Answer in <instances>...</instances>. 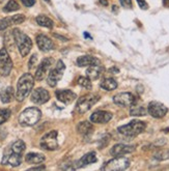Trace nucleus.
<instances>
[{
    "instance_id": "1",
    "label": "nucleus",
    "mask_w": 169,
    "mask_h": 171,
    "mask_svg": "<svg viewBox=\"0 0 169 171\" xmlns=\"http://www.w3.org/2000/svg\"><path fill=\"white\" fill-rule=\"evenodd\" d=\"M34 85V78L32 77L31 74L26 73L21 76L19 79L18 84H17V91L16 98L19 102L24 101L25 98H27L28 94H30L32 87Z\"/></svg>"
},
{
    "instance_id": "2",
    "label": "nucleus",
    "mask_w": 169,
    "mask_h": 171,
    "mask_svg": "<svg viewBox=\"0 0 169 171\" xmlns=\"http://www.w3.org/2000/svg\"><path fill=\"white\" fill-rule=\"evenodd\" d=\"M13 36H14L15 43L18 46L20 54L23 57L27 56L32 48V42L30 40V38L19 29L13 30Z\"/></svg>"
},
{
    "instance_id": "3",
    "label": "nucleus",
    "mask_w": 169,
    "mask_h": 171,
    "mask_svg": "<svg viewBox=\"0 0 169 171\" xmlns=\"http://www.w3.org/2000/svg\"><path fill=\"white\" fill-rule=\"evenodd\" d=\"M42 112L38 108L31 107L25 109L19 116V123L22 127H31L41 119Z\"/></svg>"
},
{
    "instance_id": "4",
    "label": "nucleus",
    "mask_w": 169,
    "mask_h": 171,
    "mask_svg": "<svg viewBox=\"0 0 169 171\" xmlns=\"http://www.w3.org/2000/svg\"><path fill=\"white\" fill-rule=\"evenodd\" d=\"M145 128H146V125H145L144 122H141V120H132L128 125H121L117 130L121 135L123 136L135 137V136L141 134L145 130Z\"/></svg>"
},
{
    "instance_id": "5",
    "label": "nucleus",
    "mask_w": 169,
    "mask_h": 171,
    "mask_svg": "<svg viewBox=\"0 0 169 171\" xmlns=\"http://www.w3.org/2000/svg\"><path fill=\"white\" fill-rule=\"evenodd\" d=\"M100 100V97L97 94H86L81 97L77 102L76 105V111L79 114H84L92 109V107Z\"/></svg>"
},
{
    "instance_id": "6",
    "label": "nucleus",
    "mask_w": 169,
    "mask_h": 171,
    "mask_svg": "<svg viewBox=\"0 0 169 171\" xmlns=\"http://www.w3.org/2000/svg\"><path fill=\"white\" fill-rule=\"evenodd\" d=\"M130 166V160L123 157H115L114 159L108 161L107 163L104 164V166L101 168L102 170L107 171H121L127 169Z\"/></svg>"
},
{
    "instance_id": "7",
    "label": "nucleus",
    "mask_w": 169,
    "mask_h": 171,
    "mask_svg": "<svg viewBox=\"0 0 169 171\" xmlns=\"http://www.w3.org/2000/svg\"><path fill=\"white\" fill-rule=\"evenodd\" d=\"M64 70H66V66H64L63 61H62V60H58L57 64H56V68L53 69L48 75V78H47V83H48V85L51 86V87H55V86L57 85L58 81H59L62 78V76H63Z\"/></svg>"
},
{
    "instance_id": "8",
    "label": "nucleus",
    "mask_w": 169,
    "mask_h": 171,
    "mask_svg": "<svg viewBox=\"0 0 169 171\" xmlns=\"http://www.w3.org/2000/svg\"><path fill=\"white\" fill-rule=\"evenodd\" d=\"M41 147L46 150H55L58 147L57 140V131H50L49 133L45 134L41 139Z\"/></svg>"
},
{
    "instance_id": "9",
    "label": "nucleus",
    "mask_w": 169,
    "mask_h": 171,
    "mask_svg": "<svg viewBox=\"0 0 169 171\" xmlns=\"http://www.w3.org/2000/svg\"><path fill=\"white\" fill-rule=\"evenodd\" d=\"M113 102L120 107H131L137 102V98L131 92H120L113 97Z\"/></svg>"
},
{
    "instance_id": "10",
    "label": "nucleus",
    "mask_w": 169,
    "mask_h": 171,
    "mask_svg": "<svg viewBox=\"0 0 169 171\" xmlns=\"http://www.w3.org/2000/svg\"><path fill=\"white\" fill-rule=\"evenodd\" d=\"M13 69V61L5 48L0 50V74L2 76H8Z\"/></svg>"
},
{
    "instance_id": "11",
    "label": "nucleus",
    "mask_w": 169,
    "mask_h": 171,
    "mask_svg": "<svg viewBox=\"0 0 169 171\" xmlns=\"http://www.w3.org/2000/svg\"><path fill=\"white\" fill-rule=\"evenodd\" d=\"M168 109L164 104L157 101H153L147 106V112L155 118H162L166 115Z\"/></svg>"
},
{
    "instance_id": "12",
    "label": "nucleus",
    "mask_w": 169,
    "mask_h": 171,
    "mask_svg": "<svg viewBox=\"0 0 169 171\" xmlns=\"http://www.w3.org/2000/svg\"><path fill=\"white\" fill-rule=\"evenodd\" d=\"M22 162V153H15L10 149L8 153H6L3 156L2 159V165H10L13 167H17L19 166Z\"/></svg>"
},
{
    "instance_id": "13",
    "label": "nucleus",
    "mask_w": 169,
    "mask_h": 171,
    "mask_svg": "<svg viewBox=\"0 0 169 171\" xmlns=\"http://www.w3.org/2000/svg\"><path fill=\"white\" fill-rule=\"evenodd\" d=\"M53 58H45L41 61V63L38 64V70L35 73V79L38 81H42L45 77H46L47 73H48L49 69L51 68V66L53 64Z\"/></svg>"
},
{
    "instance_id": "14",
    "label": "nucleus",
    "mask_w": 169,
    "mask_h": 171,
    "mask_svg": "<svg viewBox=\"0 0 169 171\" xmlns=\"http://www.w3.org/2000/svg\"><path fill=\"white\" fill-rule=\"evenodd\" d=\"M50 99V94L46 89L40 87L36 88L32 91L31 94V101L36 105H43V104L47 103Z\"/></svg>"
},
{
    "instance_id": "15",
    "label": "nucleus",
    "mask_w": 169,
    "mask_h": 171,
    "mask_svg": "<svg viewBox=\"0 0 169 171\" xmlns=\"http://www.w3.org/2000/svg\"><path fill=\"white\" fill-rule=\"evenodd\" d=\"M55 94L58 101L63 104H71L77 98L75 92L69 89H58L55 91Z\"/></svg>"
},
{
    "instance_id": "16",
    "label": "nucleus",
    "mask_w": 169,
    "mask_h": 171,
    "mask_svg": "<svg viewBox=\"0 0 169 171\" xmlns=\"http://www.w3.org/2000/svg\"><path fill=\"white\" fill-rule=\"evenodd\" d=\"M36 44L41 51L43 52H49L54 49V44L52 40H50L45 34H38L36 36Z\"/></svg>"
},
{
    "instance_id": "17",
    "label": "nucleus",
    "mask_w": 169,
    "mask_h": 171,
    "mask_svg": "<svg viewBox=\"0 0 169 171\" xmlns=\"http://www.w3.org/2000/svg\"><path fill=\"white\" fill-rule=\"evenodd\" d=\"M135 150V145H128V144H116L111 148L110 153L114 157H121L127 153H131Z\"/></svg>"
},
{
    "instance_id": "18",
    "label": "nucleus",
    "mask_w": 169,
    "mask_h": 171,
    "mask_svg": "<svg viewBox=\"0 0 169 171\" xmlns=\"http://www.w3.org/2000/svg\"><path fill=\"white\" fill-rule=\"evenodd\" d=\"M112 118V114L108 111H96L94 113L92 114L90 116V122H94V123H106L108 122H110Z\"/></svg>"
},
{
    "instance_id": "19",
    "label": "nucleus",
    "mask_w": 169,
    "mask_h": 171,
    "mask_svg": "<svg viewBox=\"0 0 169 171\" xmlns=\"http://www.w3.org/2000/svg\"><path fill=\"white\" fill-rule=\"evenodd\" d=\"M77 64L79 66H101V61L97 58L90 55H83L78 57Z\"/></svg>"
},
{
    "instance_id": "20",
    "label": "nucleus",
    "mask_w": 169,
    "mask_h": 171,
    "mask_svg": "<svg viewBox=\"0 0 169 171\" xmlns=\"http://www.w3.org/2000/svg\"><path fill=\"white\" fill-rule=\"evenodd\" d=\"M97 161V158L96 156V153H94V151H92V153H86V155H84L83 157L77 162L76 168L84 167V166H87V165H89V164H92Z\"/></svg>"
},
{
    "instance_id": "21",
    "label": "nucleus",
    "mask_w": 169,
    "mask_h": 171,
    "mask_svg": "<svg viewBox=\"0 0 169 171\" xmlns=\"http://www.w3.org/2000/svg\"><path fill=\"white\" fill-rule=\"evenodd\" d=\"M104 69L101 66H88V69L86 70V76L88 79H90L92 81L97 80L101 77L102 73H103Z\"/></svg>"
},
{
    "instance_id": "22",
    "label": "nucleus",
    "mask_w": 169,
    "mask_h": 171,
    "mask_svg": "<svg viewBox=\"0 0 169 171\" xmlns=\"http://www.w3.org/2000/svg\"><path fill=\"white\" fill-rule=\"evenodd\" d=\"M45 156L42 153H29L26 155L25 160L27 163L29 164H41L45 161Z\"/></svg>"
},
{
    "instance_id": "23",
    "label": "nucleus",
    "mask_w": 169,
    "mask_h": 171,
    "mask_svg": "<svg viewBox=\"0 0 169 171\" xmlns=\"http://www.w3.org/2000/svg\"><path fill=\"white\" fill-rule=\"evenodd\" d=\"M103 89L107 90V91H111V90L116 89L117 87V82L113 79V78H105L101 81V84H100Z\"/></svg>"
},
{
    "instance_id": "24",
    "label": "nucleus",
    "mask_w": 169,
    "mask_h": 171,
    "mask_svg": "<svg viewBox=\"0 0 169 171\" xmlns=\"http://www.w3.org/2000/svg\"><path fill=\"white\" fill-rule=\"evenodd\" d=\"M0 99H1V102L4 104H7V103H10L14 99V89L13 87L8 86L7 88L3 90V91L0 94Z\"/></svg>"
},
{
    "instance_id": "25",
    "label": "nucleus",
    "mask_w": 169,
    "mask_h": 171,
    "mask_svg": "<svg viewBox=\"0 0 169 171\" xmlns=\"http://www.w3.org/2000/svg\"><path fill=\"white\" fill-rule=\"evenodd\" d=\"M36 23H38L40 26H43V27L46 28H52L54 26V22L53 20L49 18L47 16H44V15H41V16H38L35 19Z\"/></svg>"
},
{
    "instance_id": "26",
    "label": "nucleus",
    "mask_w": 169,
    "mask_h": 171,
    "mask_svg": "<svg viewBox=\"0 0 169 171\" xmlns=\"http://www.w3.org/2000/svg\"><path fill=\"white\" fill-rule=\"evenodd\" d=\"M92 130V125L88 122H82L78 123L77 125V131L82 135H87L88 133H90Z\"/></svg>"
},
{
    "instance_id": "27",
    "label": "nucleus",
    "mask_w": 169,
    "mask_h": 171,
    "mask_svg": "<svg viewBox=\"0 0 169 171\" xmlns=\"http://www.w3.org/2000/svg\"><path fill=\"white\" fill-rule=\"evenodd\" d=\"M147 110L142 106H132V109L130 110V114L133 116H144L146 115Z\"/></svg>"
},
{
    "instance_id": "28",
    "label": "nucleus",
    "mask_w": 169,
    "mask_h": 171,
    "mask_svg": "<svg viewBox=\"0 0 169 171\" xmlns=\"http://www.w3.org/2000/svg\"><path fill=\"white\" fill-rule=\"evenodd\" d=\"M20 8L19 3L16 0H10L7 3L5 4V6L3 7V12L5 13H12V12H16Z\"/></svg>"
},
{
    "instance_id": "29",
    "label": "nucleus",
    "mask_w": 169,
    "mask_h": 171,
    "mask_svg": "<svg viewBox=\"0 0 169 171\" xmlns=\"http://www.w3.org/2000/svg\"><path fill=\"white\" fill-rule=\"evenodd\" d=\"M25 148H26V145H25L24 141H22V140H17L15 143H13L12 147H10V149H12L13 151L18 153H23V151L25 150Z\"/></svg>"
},
{
    "instance_id": "30",
    "label": "nucleus",
    "mask_w": 169,
    "mask_h": 171,
    "mask_svg": "<svg viewBox=\"0 0 169 171\" xmlns=\"http://www.w3.org/2000/svg\"><path fill=\"white\" fill-rule=\"evenodd\" d=\"M78 84L82 87H84L85 89H92V80L88 79L87 77H80L78 79Z\"/></svg>"
},
{
    "instance_id": "31",
    "label": "nucleus",
    "mask_w": 169,
    "mask_h": 171,
    "mask_svg": "<svg viewBox=\"0 0 169 171\" xmlns=\"http://www.w3.org/2000/svg\"><path fill=\"white\" fill-rule=\"evenodd\" d=\"M10 114H12V112L10 109H0V125L10 118Z\"/></svg>"
},
{
    "instance_id": "32",
    "label": "nucleus",
    "mask_w": 169,
    "mask_h": 171,
    "mask_svg": "<svg viewBox=\"0 0 169 171\" xmlns=\"http://www.w3.org/2000/svg\"><path fill=\"white\" fill-rule=\"evenodd\" d=\"M12 19L10 17H7V18H3V19H0V30H4L6 29L7 27L12 26Z\"/></svg>"
},
{
    "instance_id": "33",
    "label": "nucleus",
    "mask_w": 169,
    "mask_h": 171,
    "mask_svg": "<svg viewBox=\"0 0 169 171\" xmlns=\"http://www.w3.org/2000/svg\"><path fill=\"white\" fill-rule=\"evenodd\" d=\"M12 19V23L13 25H17V24H21L25 21V16L24 15H21V14H18V15H15V16L10 17Z\"/></svg>"
},
{
    "instance_id": "34",
    "label": "nucleus",
    "mask_w": 169,
    "mask_h": 171,
    "mask_svg": "<svg viewBox=\"0 0 169 171\" xmlns=\"http://www.w3.org/2000/svg\"><path fill=\"white\" fill-rule=\"evenodd\" d=\"M136 1H137L138 5H139V7L141 10H147L148 8V4H147V2L145 0H136Z\"/></svg>"
},
{
    "instance_id": "35",
    "label": "nucleus",
    "mask_w": 169,
    "mask_h": 171,
    "mask_svg": "<svg viewBox=\"0 0 169 171\" xmlns=\"http://www.w3.org/2000/svg\"><path fill=\"white\" fill-rule=\"evenodd\" d=\"M21 2H22L25 6H27V7H31V6L34 5V3H35V0H21Z\"/></svg>"
},
{
    "instance_id": "36",
    "label": "nucleus",
    "mask_w": 169,
    "mask_h": 171,
    "mask_svg": "<svg viewBox=\"0 0 169 171\" xmlns=\"http://www.w3.org/2000/svg\"><path fill=\"white\" fill-rule=\"evenodd\" d=\"M123 7H132V0H120Z\"/></svg>"
},
{
    "instance_id": "37",
    "label": "nucleus",
    "mask_w": 169,
    "mask_h": 171,
    "mask_svg": "<svg viewBox=\"0 0 169 171\" xmlns=\"http://www.w3.org/2000/svg\"><path fill=\"white\" fill-rule=\"evenodd\" d=\"M36 55L34 54V55H32V57H31V59L29 60V69H32L33 68V66H34V63L36 62Z\"/></svg>"
},
{
    "instance_id": "38",
    "label": "nucleus",
    "mask_w": 169,
    "mask_h": 171,
    "mask_svg": "<svg viewBox=\"0 0 169 171\" xmlns=\"http://www.w3.org/2000/svg\"><path fill=\"white\" fill-rule=\"evenodd\" d=\"M54 35V38H59L60 41H63V42H68V38H64V36H61V35H59V34H56V33H54L53 34Z\"/></svg>"
},
{
    "instance_id": "39",
    "label": "nucleus",
    "mask_w": 169,
    "mask_h": 171,
    "mask_svg": "<svg viewBox=\"0 0 169 171\" xmlns=\"http://www.w3.org/2000/svg\"><path fill=\"white\" fill-rule=\"evenodd\" d=\"M44 169H46V167H45L44 165H43V166H36V167L30 168V170H44Z\"/></svg>"
},
{
    "instance_id": "40",
    "label": "nucleus",
    "mask_w": 169,
    "mask_h": 171,
    "mask_svg": "<svg viewBox=\"0 0 169 171\" xmlns=\"http://www.w3.org/2000/svg\"><path fill=\"white\" fill-rule=\"evenodd\" d=\"M99 1H100V3H101L103 6H107L108 5V1H107V0H99Z\"/></svg>"
},
{
    "instance_id": "41",
    "label": "nucleus",
    "mask_w": 169,
    "mask_h": 171,
    "mask_svg": "<svg viewBox=\"0 0 169 171\" xmlns=\"http://www.w3.org/2000/svg\"><path fill=\"white\" fill-rule=\"evenodd\" d=\"M109 72H115V74H117V73H120V70H118V69H116V68H111L109 70Z\"/></svg>"
},
{
    "instance_id": "42",
    "label": "nucleus",
    "mask_w": 169,
    "mask_h": 171,
    "mask_svg": "<svg viewBox=\"0 0 169 171\" xmlns=\"http://www.w3.org/2000/svg\"><path fill=\"white\" fill-rule=\"evenodd\" d=\"M163 4L166 7H169V0H163Z\"/></svg>"
},
{
    "instance_id": "43",
    "label": "nucleus",
    "mask_w": 169,
    "mask_h": 171,
    "mask_svg": "<svg viewBox=\"0 0 169 171\" xmlns=\"http://www.w3.org/2000/svg\"><path fill=\"white\" fill-rule=\"evenodd\" d=\"M112 10H114V12H115V13H117V7H116V5H113V6H112Z\"/></svg>"
},
{
    "instance_id": "44",
    "label": "nucleus",
    "mask_w": 169,
    "mask_h": 171,
    "mask_svg": "<svg viewBox=\"0 0 169 171\" xmlns=\"http://www.w3.org/2000/svg\"><path fill=\"white\" fill-rule=\"evenodd\" d=\"M84 36H85V38H92V36H90L89 34L86 33V32H85V33H84Z\"/></svg>"
},
{
    "instance_id": "45",
    "label": "nucleus",
    "mask_w": 169,
    "mask_h": 171,
    "mask_svg": "<svg viewBox=\"0 0 169 171\" xmlns=\"http://www.w3.org/2000/svg\"><path fill=\"white\" fill-rule=\"evenodd\" d=\"M46 1H47V2H50V0H46Z\"/></svg>"
}]
</instances>
